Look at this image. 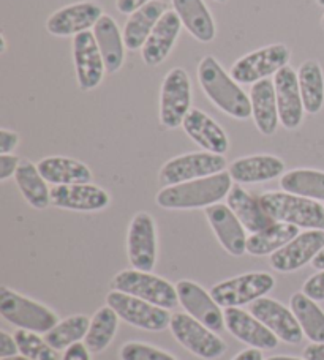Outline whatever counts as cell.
<instances>
[{"instance_id": "8992f818", "label": "cell", "mask_w": 324, "mask_h": 360, "mask_svg": "<svg viewBox=\"0 0 324 360\" xmlns=\"http://www.w3.org/2000/svg\"><path fill=\"white\" fill-rule=\"evenodd\" d=\"M291 51L283 43H274L269 46L242 56L230 70V75L239 84H256L263 79L275 76L282 68L289 65Z\"/></svg>"}, {"instance_id": "ac0fdd59", "label": "cell", "mask_w": 324, "mask_h": 360, "mask_svg": "<svg viewBox=\"0 0 324 360\" xmlns=\"http://www.w3.org/2000/svg\"><path fill=\"white\" fill-rule=\"evenodd\" d=\"M206 218L216 234L220 245L231 256H242L247 253V229L239 221L235 212L230 209L228 204H213L204 209Z\"/></svg>"}, {"instance_id": "8fae6325", "label": "cell", "mask_w": 324, "mask_h": 360, "mask_svg": "<svg viewBox=\"0 0 324 360\" xmlns=\"http://www.w3.org/2000/svg\"><path fill=\"white\" fill-rule=\"evenodd\" d=\"M192 111V81L184 68H173L160 90V124L168 130L182 127Z\"/></svg>"}, {"instance_id": "5b68a950", "label": "cell", "mask_w": 324, "mask_h": 360, "mask_svg": "<svg viewBox=\"0 0 324 360\" xmlns=\"http://www.w3.org/2000/svg\"><path fill=\"white\" fill-rule=\"evenodd\" d=\"M111 289L120 291L151 304L174 310L179 304L177 288L161 276L142 270L127 269L114 276Z\"/></svg>"}, {"instance_id": "c3c4849f", "label": "cell", "mask_w": 324, "mask_h": 360, "mask_svg": "<svg viewBox=\"0 0 324 360\" xmlns=\"http://www.w3.org/2000/svg\"><path fill=\"white\" fill-rule=\"evenodd\" d=\"M312 267L316 270H324V248L316 255V258L312 261Z\"/></svg>"}, {"instance_id": "484cf974", "label": "cell", "mask_w": 324, "mask_h": 360, "mask_svg": "<svg viewBox=\"0 0 324 360\" xmlns=\"http://www.w3.org/2000/svg\"><path fill=\"white\" fill-rule=\"evenodd\" d=\"M251 117H254L258 131L264 136L275 134L280 117H278V105L275 86L272 79H263L251 86Z\"/></svg>"}, {"instance_id": "ab89813d", "label": "cell", "mask_w": 324, "mask_h": 360, "mask_svg": "<svg viewBox=\"0 0 324 360\" xmlns=\"http://www.w3.org/2000/svg\"><path fill=\"white\" fill-rule=\"evenodd\" d=\"M302 292L315 302L324 300V270L309 276L302 286Z\"/></svg>"}, {"instance_id": "11a10c76", "label": "cell", "mask_w": 324, "mask_h": 360, "mask_svg": "<svg viewBox=\"0 0 324 360\" xmlns=\"http://www.w3.org/2000/svg\"><path fill=\"white\" fill-rule=\"evenodd\" d=\"M321 25H323V29H324V15H323V18H321Z\"/></svg>"}, {"instance_id": "7bdbcfd3", "label": "cell", "mask_w": 324, "mask_h": 360, "mask_svg": "<svg viewBox=\"0 0 324 360\" xmlns=\"http://www.w3.org/2000/svg\"><path fill=\"white\" fill-rule=\"evenodd\" d=\"M19 348L15 340V335H10L6 332H0V357H13L18 356Z\"/></svg>"}, {"instance_id": "44dd1931", "label": "cell", "mask_w": 324, "mask_h": 360, "mask_svg": "<svg viewBox=\"0 0 324 360\" xmlns=\"http://www.w3.org/2000/svg\"><path fill=\"white\" fill-rule=\"evenodd\" d=\"M225 326L232 337L250 348L270 351L280 342L261 321L241 308H225Z\"/></svg>"}, {"instance_id": "603a6c76", "label": "cell", "mask_w": 324, "mask_h": 360, "mask_svg": "<svg viewBox=\"0 0 324 360\" xmlns=\"http://www.w3.org/2000/svg\"><path fill=\"white\" fill-rule=\"evenodd\" d=\"M184 131L192 141H194L204 152H212L217 155H225L230 149L228 134L211 115L201 109L192 108L182 124Z\"/></svg>"}, {"instance_id": "9c48e42d", "label": "cell", "mask_w": 324, "mask_h": 360, "mask_svg": "<svg viewBox=\"0 0 324 360\" xmlns=\"http://www.w3.org/2000/svg\"><path fill=\"white\" fill-rule=\"evenodd\" d=\"M275 278L268 272H250L232 276L212 286L211 295L222 308H239L264 297L272 291Z\"/></svg>"}, {"instance_id": "7a4b0ae2", "label": "cell", "mask_w": 324, "mask_h": 360, "mask_svg": "<svg viewBox=\"0 0 324 360\" xmlns=\"http://www.w3.org/2000/svg\"><path fill=\"white\" fill-rule=\"evenodd\" d=\"M231 188L232 179L230 172L223 171L216 176L163 186L155 196V202L166 210L207 209L209 205L218 204L223 198L228 196Z\"/></svg>"}, {"instance_id": "7402d4cb", "label": "cell", "mask_w": 324, "mask_h": 360, "mask_svg": "<svg viewBox=\"0 0 324 360\" xmlns=\"http://www.w3.org/2000/svg\"><path fill=\"white\" fill-rule=\"evenodd\" d=\"M182 27L184 25L180 22L177 13L174 10H168L160 18L151 37L147 38L146 44L141 49L142 62L149 67H157L160 63H163L173 51L174 44H176Z\"/></svg>"}, {"instance_id": "9a60e30c", "label": "cell", "mask_w": 324, "mask_h": 360, "mask_svg": "<svg viewBox=\"0 0 324 360\" xmlns=\"http://www.w3.org/2000/svg\"><path fill=\"white\" fill-rule=\"evenodd\" d=\"M324 248V231L307 229L297 234L293 240L283 248L270 255V267L277 272L289 274L312 264L321 250Z\"/></svg>"}, {"instance_id": "4dcf8cb0", "label": "cell", "mask_w": 324, "mask_h": 360, "mask_svg": "<svg viewBox=\"0 0 324 360\" xmlns=\"http://www.w3.org/2000/svg\"><path fill=\"white\" fill-rule=\"evenodd\" d=\"M15 180L23 198L32 207L43 210L51 204V190L48 188V182L40 174L38 166L32 163L30 160H21Z\"/></svg>"}, {"instance_id": "4316f807", "label": "cell", "mask_w": 324, "mask_h": 360, "mask_svg": "<svg viewBox=\"0 0 324 360\" xmlns=\"http://www.w3.org/2000/svg\"><path fill=\"white\" fill-rule=\"evenodd\" d=\"M94 35L96 44L101 51L103 60H105L106 73L114 75L124 67L125 62V41L118 22L111 16L103 15L100 21L95 24Z\"/></svg>"}, {"instance_id": "f5cc1de1", "label": "cell", "mask_w": 324, "mask_h": 360, "mask_svg": "<svg viewBox=\"0 0 324 360\" xmlns=\"http://www.w3.org/2000/svg\"><path fill=\"white\" fill-rule=\"evenodd\" d=\"M316 4H318L320 6H324V0H316Z\"/></svg>"}, {"instance_id": "d6a6232c", "label": "cell", "mask_w": 324, "mask_h": 360, "mask_svg": "<svg viewBox=\"0 0 324 360\" xmlns=\"http://www.w3.org/2000/svg\"><path fill=\"white\" fill-rule=\"evenodd\" d=\"M297 81L306 112L318 114L324 106V72L320 62H304L297 70Z\"/></svg>"}, {"instance_id": "ffe728a7", "label": "cell", "mask_w": 324, "mask_h": 360, "mask_svg": "<svg viewBox=\"0 0 324 360\" xmlns=\"http://www.w3.org/2000/svg\"><path fill=\"white\" fill-rule=\"evenodd\" d=\"M111 198L108 191L94 184L56 185L51 188V205L73 212L105 210Z\"/></svg>"}, {"instance_id": "816d5d0a", "label": "cell", "mask_w": 324, "mask_h": 360, "mask_svg": "<svg viewBox=\"0 0 324 360\" xmlns=\"http://www.w3.org/2000/svg\"><path fill=\"white\" fill-rule=\"evenodd\" d=\"M0 41H2V48H0V53H5V51H6V40H5V35H0Z\"/></svg>"}, {"instance_id": "f907efd6", "label": "cell", "mask_w": 324, "mask_h": 360, "mask_svg": "<svg viewBox=\"0 0 324 360\" xmlns=\"http://www.w3.org/2000/svg\"><path fill=\"white\" fill-rule=\"evenodd\" d=\"M2 360H32V359H29V357H25V356H13V357H5V359H2Z\"/></svg>"}, {"instance_id": "bcb514c9", "label": "cell", "mask_w": 324, "mask_h": 360, "mask_svg": "<svg viewBox=\"0 0 324 360\" xmlns=\"http://www.w3.org/2000/svg\"><path fill=\"white\" fill-rule=\"evenodd\" d=\"M306 360H324V343H312L304 349Z\"/></svg>"}, {"instance_id": "3957f363", "label": "cell", "mask_w": 324, "mask_h": 360, "mask_svg": "<svg viewBox=\"0 0 324 360\" xmlns=\"http://www.w3.org/2000/svg\"><path fill=\"white\" fill-rule=\"evenodd\" d=\"M259 199L274 221L324 231V205L318 201L287 191H266Z\"/></svg>"}, {"instance_id": "d590c367", "label": "cell", "mask_w": 324, "mask_h": 360, "mask_svg": "<svg viewBox=\"0 0 324 360\" xmlns=\"http://www.w3.org/2000/svg\"><path fill=\"white\" fill-rule=\"evenodd\" d=\"M283 191L302 198L324 201V171L299 168L285 172L280 177Z\"/></svg>"}, {"instance_id": "277c9868", "label": "cell", "mask_w": 324, "mask_h": 360, "mask_svg": "<svg viewBox=\"0 0 324 360\" xmlns=\"http://www.w3.org/2000/svg\"><path fill=\"white\" fill-rule=\"evenodd\" d=\"M0 314L18 329L35 333H48L59 323V316L51 308L8 286L0 288Z\"/></svg>"}, {"instance_id": "7c38bea8", "label": "cell", "mask_w": 324, "mask_h": 360, "mask_svg": "<svg viewBox=\"0 0 324 360\" xmlns=\"http://www.w3.org/2000/svg\"><path fill=\"white\" fill-rule=\"evenodd\" d=\"M157 226L151 214L138 212L132 218L127 233V256L136 270L152 272L157 264Z\"/></svg>"}, {"instance_id": "e575fe53", "label": "cell", "mask_w": 324, "mask_h": 360, "mask_svg": "<svg viewBox=\"0 0 324 360\" xmlns=\"http://www.w3.org/2000/svg\"><path fill=\"white\" fill-rule=\"evenodd\" d=\"M119 316L111 307H101L90 319L87 335L84 345L87 346L90 354H100L105 351L116 337L119 327Z\"/></svg>"}, {"instance_id": "83f0119b", "label": "cell", "mask_w": 324, "mask_h": 360, "mask_svg": "<svg viewBox=\"0 0 324 360\" xmlns=\"http://www.w3.org/2000/svg\"><path fill=\"white\" fill-rule=\"evenodd\" d=\"M173 8L187 32L201 43H211L217 35L216 21L204 0H171Z\"/></svg>"}, {"instance_id": "2e32d148", "label": "cell", "mask_w": 324, "mask_h": 360, "mask_svg": "<svg viewBox=\"0 0 324 360\" xmlns=\"http://www.w3.org/2000/svg\"><path fill=\"white\" fill-rule=\"evenodd\" d=\"M176 288L179 304L192 318L217 333L225 329V310L213 300L211 292L190 280H180Z\"/></svg>"}, {"instance_id": "ee69618b", "label": "cell", "mask_w": 324, "mask_h": 360, "mask_svg": "<svg viewBox=\"0 0 324 360\" xmlns=\"http://www.w3.org/2000/svg\"><path fill=\"white\" fill-rule=\"evenodd\" d=\"M151 2H154V0H116V8L122 15H132V13L138 11Z\"/></svg>"}, {"instance_id": "ba28073f", "label": "cell", "mask_w": 324, "mask_h": 360, "mask_svg": "<svg viewBox=\"0 0 324 360\" xmlns=\"http://www.w3.org/2000/svg\"><path fill=\"white\" fill-rule=\"evenodd\" d=\"M106 305L111 307L122 321L142 330L161 332L171 324L170 310L114 289L106 295Z\"/></svg>"}, {"instance_id": "7dc6e473", "label": "cell", "mask_w": 324, "mask_h": 360, "mask_svg": "<svg viewBox=\"0 0 324 360\" xmlns=\"http://www.w3.org/2000/svg\"><path fill=\"white\" fill-rule=\"evenodd\" d=\"M232 360H264V357H263L261 349L250 348V349H245L242 352H239V354Z\"/></svg>"}, {"instance_id": "cb8c5ba5", "label": "cell", "mask_w": 324, "mask_h": 360, "mask_svg": "<svg viewBox=\"0 0 324 360\" xmlns=\"http://www.w3.org/2000/svg\"><path fill=\"white\" fill-rule=\"evenodd\" d=\"M232 182L236 184H261L269 182L285 174V162L269 153H259L235 160L228 168Z\"/></svg>"}, {"instance_id": "60d3db41", "label": "cell", "mask_w": 324, "mask_h": 360, "mask_svg": "<svg viewBox=\"0 0 324 360\" xmlns=\"http://www.w3.org/2000/svg\"><path fill=\"white\" fill-rule=\"evenodd\" d=\"M21 165V158L13 155V153H5V155H0V180L5 182L10 177L16 174V171Z\"/></svg>"}, {"instance_id": "e0dca14e", "label": "cell", "mask_w": 324, "mask_h": 360, "mask_svg": "<svg viewBox=\"0 0 324 360\" xmlns=\"http://www.w3.org/2000/svg\"><path fill=\"white\" fill-rule=\"evenodd\" d=\"M250 313L283 343L299 345L306 337L293 310L274 299L261 297L255 300L254 304H250Z\"/></svg>"}, {"instance_id": "f1b7e54d", "label": "cell", "mask_w": 324, "mask_h": 360, "mask_svg": "<svg viewBox=\"0 0 324 360\" xmlns=\"http://www.w3.org/2000/svg\"><path fill=\"white\" fill-rule=\"evenodd\" d=\"M168 11L166 4L161 0H154L130 15L124 27V41L128 51H139L144 46L147 38L151 37L152 30L160 18Z\"/></svg>"}, {"instance_id": "d4e9b609", "label": "cell", "mask_w": 324, "mask_h": 360, "mask_svg": "<svg viewBox=\"0 0 324 360\" xmlns=\"http://www.w3.org/2000/svg\"><path fill=\"white\" fill-rule=\"evenodd\" d=\"M228 205L235 212V215L239 218V221L244 224V228L250 234H256L259 231L270 226L274 221L268 212L259 196H254L241 185H232L231 191L228 193Z\"/></svg>"}, {"instance_id": "db71d44e", "label": "cell", "mask_w": 324, "mask_h": 360, "mask_svg": "<svg viewBox=\"0 0 324 360\" xmlns=\"http://www.w3.org/2000/svg\"><path fill=\"white\" fill-rule=\"evenodd\" d=\"M216 2H218V4H225L226 0H216Z\"/></svg>"}, {"instance_id": "8d00e7d4", "label": "cell", "mask_w": 324, "mask_h": 360, "mask_svg": "<svg viewBox=\"0 0 324 360\" xmlns=\"http://www.w3.org/2000/svg\"><path fill=\"white\" fill-rule=\"evenodd\" d=\"M90 326V319L86 314H73V316L59 321L48 333H44V340L56 351H67L70 346L81 343L86 338Z\"/></svg>"}, {"instance_id": "d6986e66", "label": "cell", "mask_w": 324, "mask_h": 360, "mask_svg": "<svg viewBox=\"0 0 324 360\" xmlns=\"http://www.w3.org/2000/svg\"><path fill=\"white\" fill-rule=\"evenodd\" d=\"M274 86L278 105L280 125L287 130H296L304 122V108L297 72L293 67H285L274 76Z\"/></svg>"}, {"instance_id": "f35d334b", "label": "cell", "mask_w": 324, "mask_h": 360, "mask_svg": "<svg viewBox=\"0 0 324 360\" xmlns=\"http://www.w3.org/2000/svg\"><path fill=\"white\" fill-rule=\"evenodd\" d=\"M119 356L120 360H177L170 352L141 342L125 343L120 348Z\"/></svg>"}, {"instance_id": "52a82bcc", "label": "cell", "mask_w": 324, "mask_h": 360, "mask_svg": "<svg viewBox=\"0 0 324 360\" xmlns=\"http://www.w3.org/2000/svg\"><path fill=\"white\" fill-rule=\"evenodd\" d=\"M170 329L174 338L187 351L203 360L220 359L228 351V346L217 335V332L207 329L204 324L192 318L189 313L173 314Z\"/></svg>"}, {"instance_id": "30bf717a", "label": "cell", "mask_w": 324, "mask_h": 360, "mask_svg": "<svg viewBox=\"0 0 324 360\" xmlns=\"http://www.w3.org/2000/svg\"><path fill=\"white\" fill-rule=\"evenodd\" d=\"M226 169L223 155L212 152H192L174 157L166 162L158 172V182L163 186H173L190 180L216 176Z\"/></svg>"}, {"instance_id": "5bb4252c", "label": "cell", "mask_w": 324, "mask_h": 360, "mask_svg": "<svg viewBox=\"0 0 324 360\" xmlns=\"http://www.w3.org/2000/svg\"><path fill=\"white\" fill-rule=\"evenodd\" d=\"M103 15V6L94 0L76 2L54 11L48 18L46 30L54 37H76L94 29Z\"/></svg>"}, {"instance_id": "6da1fadb", "label": "cell", "mask_w": 324, "mask_h": 360, "mask_svg": "<svg viewBox=\"0 0 324 360\" xmlns=\"http://www.w3.org/2000/svg\"><path fill=\"white\" fill-rule=\"evenodd\" d=\"M198 82L212 105L222 112L237 120L251 117L250 96L230 73L225 72L213 56H206L201 59L198 65Z\"/></svg>"}, {"instance_id": "f6af8a7d", "label": "cell", "mask_w": 324, "mask_h": 360, "mask_svg": "<svg viewBox=\"0 0 324 360\" xmlns=\"http://www.w3.org/2000/svg\"><path fill=\"white\" fill-rule=\"evenodd\" d=\"M62 360H90V351L84 343H76L63 352Z\"/></svg>"}, {"instance_id": "681fc988", "label": "cell", "mask_w": 324, "mask_h": 360, "mask_svg": "<svg viewBox=\"0 0 324 360\" xmlns=\"http://www.w3.org/2000/svg\"><path fill=\"white\" fill-rule=\"evenodd\" d=\"M266 360H306V359H299V357H291V356H274V357H269Z\"/></svg>"}, {"instance_id": "836d02e7", "label": "cell", "mask_w": 324, "mask_h": 360, "mask_svg": "<svg viewBox=\"0 0 324 360\" xmlns=\"http://www.w3.org/2000/svg\"><path fill=\"white\" fill-rule=\"evenodd\" d=\"M291 310L304 335L312 343H324V311L321 307L304 292H296L291 297Z\"/></svg>"}, {"instance_id": "74e56055", "label": "cell", "mask_w": 324, "mask_h": 360, "mask_svg": "<svg viewBox=\"0 0 324 360\" xmlns=\"http://www.w3.org/2000/svg\"><path fill=\"white\" fill-rule=\"evenodd\" d=\"M13 335L18 343L19 354L32 360H61L59 351L51 348V345L38 333L18 329Z\"/></svg>"}, {"instance_id": "b9f144b4", "label": "cell", "mask_w": 324, "mask_h": 360, "mask_svg": "<svg viewBox=\"0 0 324 360\" xmlns=\"http://www.w3.org/2000/svg\"><path fill=\"white\" fill-rule=\"evenodd\" d=\"M19 146V134L13 130L2 128L0 130V155L5 153H13V150Z\"/></svg>"}, {"instance_id": "4fadbf2b", "label": "cell", "mask_w": 324, "mask_h": 360, "mask_svg": "<svg viewBox=\"0 0 324 360\" xmlns=\"http://www.w3.org/2000/svg\"><path fill=\"white\" fill-rule=\"evenodd\" d=\"M73 62L77 86L84 92L94 90L101 84L105 78L106 67L103 60L101 51L96 44L94 32H84L73 37Z\"/></svg>"}, {"instance_id": "f546056e", "label": "cell", "mask_w": 324, "mask_h": 360, "mask_svg": "<svg viewBox=\"0 0 324 360\" xmlns=\"http://www.w3.org/2000/svg\"><path fill=\"white\" fill-rule=\"evenodd\" d=\"M37 166L44 180L54 186L92 182V171L80 160L70 157H46L38 162Z\"/></svg>"}, {"instance_id": "1f68e13d", "label": "cell", "mask_w": 324, "mask_h": 360, "mask_svg": "<svg viewBox=\"0 0 324 360\" xmlns=\"http://www.w3.org/2000/svg\"><path fill=\"white\" fill-rule=\"evenodd\" d=\"M299 229L294 224L272 223L256 234H251L247 239V253L251 256H268L274 255L278 250L289 243L299 234Z\"/></svg>"}]
</instances>
